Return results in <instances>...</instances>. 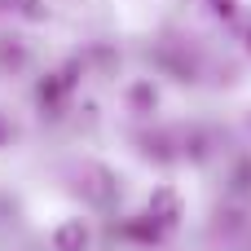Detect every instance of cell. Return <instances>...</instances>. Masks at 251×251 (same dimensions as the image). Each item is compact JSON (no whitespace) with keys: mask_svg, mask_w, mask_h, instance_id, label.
Listing matches in <instances>:
<instances>
[{"mask_svg":"<svg viewBox=\"0 0 251 251\" xmlns=\"http://www.w3.org/2000/svg\"><path fill=\"white\" fill-rule=\"evenodd\" d=\"M57 251H84V243H88V229L79 225V221H71V225H62L57 229Z\"/></svg>","mask_w":251,"mask_h":251,"instance_id":"obj_1","label":"cell"}]
</instances>
